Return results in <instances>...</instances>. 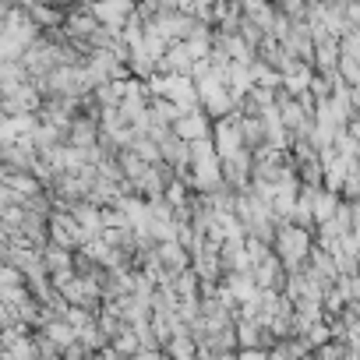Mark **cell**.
I'll list each match as a JSON object with an SVG mask.
<instances>
[{
  "label": "cell",
  "mask_w": 360,
  "mask_h": 360,
  "mask_svg": "<svg viewBox=\"0 0 360 360\" xmlns=\"http://www.w3.org/2000/svg\"><path fill=\"white\" fill-rule=\"evenodd\" d=\"M131 15H134V0H96L92 4V18L110 32L124 29Z\"/></svg>",
  "instance_id": "6da1fadb"
},
{
  "label": "cell",
  "mask_w": 360,
  "mask_h": 360,
  "mask_svg": "<svg viewBox=\"0 0 360 360\" xmlns=\"http://www.w3.org/2000/svg\"><path fill=\"white\" fill-rule=\"evenodd\" d=\"M169 349H173V360H195V342L188 335H176L169 342Z\"/></svg>",
  "instance_id": "277c9868"
},
{
  "label": "cell",
  "mask_w": 360,
  "mask_h": 360,
  "mask_svg": "<svg viewBox=\"0 0 360 360\" xmlns=\"http://www.w3.org/2000/svg\"><path fill=\"white\" fill-rule=\"evenodd\" d=\"M304 251H307V233L304 230H283L279 233V258L283 262L297 265L304 258Z\"/></svg>",
  "instance_id": "7a4b0ae2"
},
{
  "label": "cell",
  "mask_w": 360,
  "mask_h": 360,
  "mask_svg": "<svg viewBox=\"0 0 360 360\" xmlns=\"http://www.w3.org/2000/svg\"><path fill=\"white\" fill-rule=\"evenodd\" d=\"M176 134H180V138H195V141L205 138V117L184 110V113H180V124H176Z\"/></svg>",
  "instance_id": "3957f363"
},
{
  "label": "cell",
  "mask_w": 360,
  "mask_h": 360,
  "mask_svg": "<svg viewBox=\"0 0 360 360\" xmlns=\"http://www.w3.org/2000/svg\"><path fill=\"white\" fill-rule=\"evenodd\" d=\"M240 360H265V356H262V353H258V349H248V353H244V356H240Z\"/></svg>",
  "instance_id": "5b68a950"
}]
</instances>
